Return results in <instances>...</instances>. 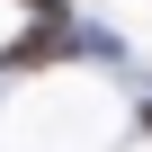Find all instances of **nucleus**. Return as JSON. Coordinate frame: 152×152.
Here are the masks:
<instances>
[{"instance_id":"nucleus-1","label":"nucleus","mask_w":152,"mask_h":152,"mask_svg":"<svg viewBox=\"0 0 152 152\" xmlns=\"http://www.w3.org/2000/svg\"><path fill=\"white\" fill-rule=\"evenodd\" d=\"M72 45H81V36H72V27H63V18H45V27H36V36H18V45H9V54H0V63H9V72H36V63H63V54H72Z\"/></svg>"}]
</instances>
